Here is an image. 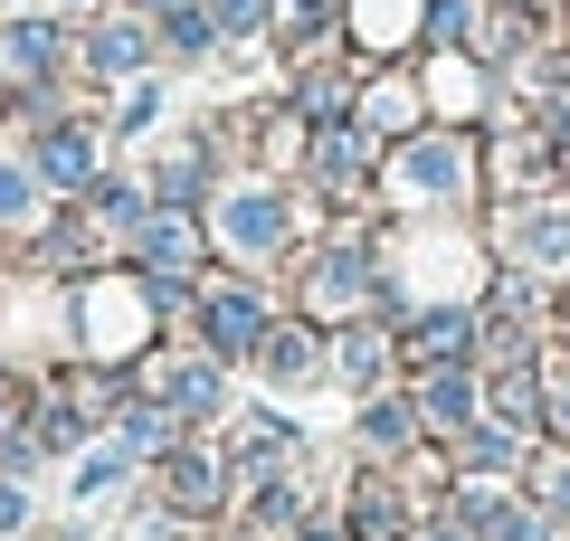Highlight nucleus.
I'll use <instances>...</instances> for the list:
<instances>
[{
	"instance_id": "obj_12",
	"label": "nucleus",
	"mask_w": 570,
	"mask_h": 541,
	"mask_svg": "<svg viewBox=\"0 0 570 541\" xmlns=\"http://www.w3.org/2000/svg\"><path fill=\"white\" fill-rule=\"evenodd\" d=\"M20 513H29V503L10 494V484H0V532H20Z\"/></svg>"
},
{
	"instance_id": "obj_3",
	"label": "nucleus",
	"mask_w": 570,
	"mask_h": 541,
	"mask_svg": "<svg viewBox=\"0 0 570 541\" xmlns=\"http://www.w3.org/2000/svg\"><path fill=\"white\" fill-rule=\"evenodd\" d=\"M0 219H10V228L39 219V171H29L20 153H0Z\"/></svg>"
},
{
	"instance_id": "obj_6",
	"label": "nucleus",
	"mask_w": 570,
	"mask_h": 541,
	"mask_svg": "<svg viewBox=\"0 0 570 541\" xmlns=\"http://www.w3.org/2000/svg\"><path fill=\"white\" fill-rule=\"evenodd\" d=\"M48 48H58L48 29H10V39H0V58L20 67V77H48Z\"/></svg>"
},
{
	"instance_id": "obj_7",
	"label": "nucleus",
	"mask_w": 570,
	"mask_h": 541,
	"mask_svg": "<svg viewBox=\"0 0 570 541\" xmlns=\"http://www.w3.org/2000/svg\"><path fill=\"white\" fill-rule=\"evenodd\" d=\"M266 371H276V381H305V371H314V342L305 333H276V342H266Z\"/></svg>"
},
{
	"instance_id": "obj_10",
	"label": "nucleus",
	"mask_w": 570,
	"mask_h": 541,
	"mask_svg": "<svg viewBox=\"0 0 570 541\" xmlns=\"http://www.w3.org/2000/svg\"><path fill=\"white\" fill-rule=\"evenodd\" d=\"M86 161H96V153H86V134H58V142H48V171H58V180H86Z\"/></svg>"
},
{
	"instance_id": "obj_11",
	"label": "nucleus",
	"mask_w": 570,
	"mask_h": 541,
	"mask_svg": "<svg viewBox=\"0 0 570 541\" xmlns=\"http://www.w3.org/2000/svg\"><path fill=\"white\" fill-rule=\"evenodd\" d=\"M428 419H466V381H456V371H448V381H428Z\"/></svg>"
},
{
	"instance_id": "obj_1",
	"label": "nucleus",
	"mask_w": 570,
	"mask_h": 541,
	"mask_svg": "<svg viewBox=\"0 0 570 541\" xmlns=\"http://www.w3.org/2000/svg\"><path fill=\"white\" fill-rule=\"evenodd\" d=\"M466 180V153L456 142H419V153H400V190H456Z\"/></svg>"
},
{
	"instance_id": "obj_14",
	"label": "nucleus",
	"mask_w": 570,
	"mask_h": 541,
	"mask_svg": "<svg viewBox=\"0 0 570 541\" xmlns=\"http://www.w3.org/2000/svg\"><path fill=\"white\" fill-rule=\"evenodd\" d=\"M561 419H570V390H561Z\"/></svg>"
},
{
	"instance_id": "obj_13",
	"label": "nucleus",
	"mask_w": 570,
	"mask_h": 541,
	"mask_svg": "<svg viewBox=\"0 0 570 541\" xmlns=\"http://www.w3.org/2000/svg\"><path fill=\"white\" fill-rule=\"evenodd\" d=\"M551 503H561V513H570V465H561V475H551Z\"/></svg>"
},
{
	"instance_id": "obj_9",
	"label": "nucleus",
	"mask_w": 570,
	"mask_h": 541,
	"mask_svg": "<svg viewBox=\"0 0 570 541\" xmlns=\"http://www.w3.org/2000/svg\"><path fill=\"white\" fill-rule=\"evenodd\" d=\"M171 503H181V513H200V503H209V456H181V465H171Z\"/></svg>"
},
{
	"instance_id": "obj_5",
	"label": "nucleus",
	"mask_w": 570,
	"mask_h": 541,
	"mask_svg": "<svg viewBox=\"0 0 570 541\" xmlns=\"http://www.w3.org/2000/svg\"><path fill=\"white\" fill-rule=\"evenodd\" d=\"M86 58H96L105 77H134V67H142V39H134V29L115 20V29H96V39H86Z\"/></svg>"
},
{
	"instance_id": "obj_4",
	"label": "nucleus",
	"mask_w": 570,
	"mask_h": 541,
	"mask_svg": "<svg viewBox=\"0 0 570 541\" xmlns=\"http://www.w3.org/2000/svg\"><path fill=\"white\" fill-rule=\"evenodd\" d=\"M257 295H219V314H209V333H219V352H247V342H257Z\"/></svg>"
},
{
	"instance_id": "obj_8",
	"label": "nucleus",
	"mask_w": 570,
	"mask_h": 541,
	"mask_svg": "<svg viewBox=\"0 0 570 541\" xmlns=\"http://www.w3.org/2000/svg\"><path fill=\"white\" fill-rule=\"evenodd\" d=\"M142 247H153V266H190V228L181 219H153V228H142Z\"/></svg>"
},
{
	"instance_id": "obj_2",
	"label": "nucleus",
	"mask_w": 570,
	"mask_h": 541,
	"mask_svg": "<svg viewBox=\"0 0 570 541\" xmlns=\"http://www.w3.org/2000/svg\"><path fill=\"white\" fill-rule=\"evenodd\" d=\"M228 238H238V247H276L285 238V209L266 200V190H247V200H228Z\"/></svg>"
}]
</instances>
